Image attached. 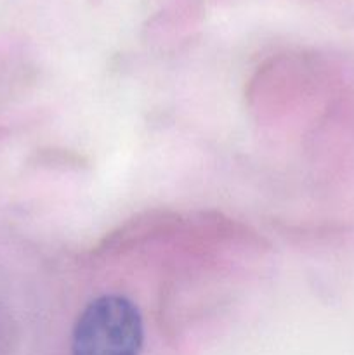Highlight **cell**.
<instances>
[{
  "label": "cell",
  "mask_w": 354,
  "mask_h": 355,
  "mask_svg": "<svg viewBox=\"0 0 354 355\" xmlns=\"http://www.w3.org/2000/svg\"><path fill=\"white\" fill-rule=\"evenodd\" d=\"M144 329L139 309L120 295L90 302L76 321L71 355H141Z\"/></svg>",
  "instance_id": "6da1fadb"
}]
</instances>
